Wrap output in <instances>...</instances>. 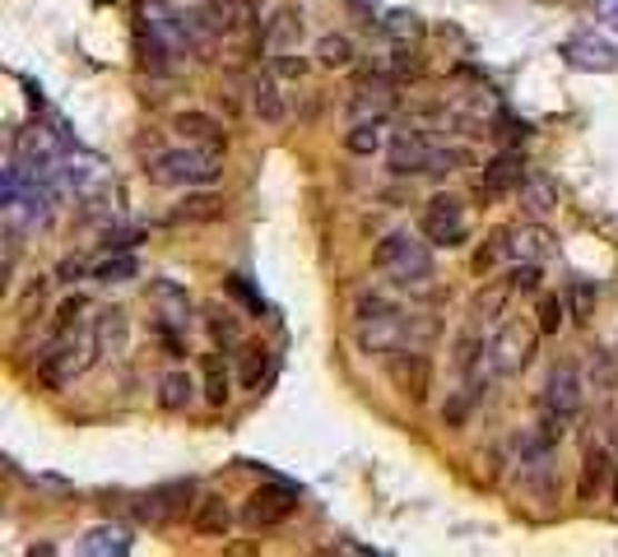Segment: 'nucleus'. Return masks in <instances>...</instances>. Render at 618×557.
I'll use <instances>...</instances> for the list:
<instances>
[{
  "label": "nucleus",
  "instance_id": "nucleus-40",
  "mask_svg": "<svg viewBox=\"0 0 618 557\" xmlns=\"http://www.w3.org/2000/svg\"><path fill=\"white\" fill-rule=\"evenodd\" d=\"M84 311V302L80 298H70V302H61V311H57V335H70V326H74V316Z\"/></svg>",
  "mask_w": 618,
  "mask_h": 557
},
{
  "label": "nucleus",
  "instance_id": "nucleus-16",
  "mask_svg": "<svg viewBox=\"0 0 618 557\" xmlns=\"http://www.w3.org/2000/svg\"><path fill=\"white\" fill-rule=\"evenodd\" d=\"M131 529L126 525H93L89 535L80 539V553H89V557H126L131 553Z\"/></svg>",
  "mask_w": 618,
  "mask_h": 557
},
{
  "label": "nucleus",
  "instance_id": "nucleus-34",
  "mask_svg": "<svg viewBox=\"0 0 618 557\" xmlns=\"http://www.w3.org/2000/svg\"><path fill=\"white\" fill-rule=\"evenodd\" d=\"M210 339L219 344V349H233V344H242L233 311H210Z\"/></svg>",
  "mask_w": 618,
  "mask_h": 557
},
{
  "label": "nucleus",
  "instance_id": "nucleus-18",
  "mask_svg": "<svg viewBox=\"0 0 618 557\" xmlns=\"http://www.w3.org/2000/svg\"><path fill=\"white\" fill-rule=\"evenodd\" d=\"M511 302V284H494V288H484V294H475L470 302V326H502V311Z\"/></svg>",
  "mask_w": 618,
  "mask_h": 557
},
{
  "label": "nucleus",
  "instance_id": "nucleus-25",
  "mask_svg": "<svg viewBox=\"0 0 618 557\" xmlns=\"http://www.w3.org/2000/svg\"><path fill=\"white\" fill-rule=\"evenodd\" d=\"M205 400H210L215 409L219 405H228V395H233V390H228V386H233V381H228V367H223V358L219 354H205Z\"/></svg>",
  "mask_w": 618,
  "mask_h": 557
},
{
  "label": "nucleus",
  "instance_id": "nucleus-17",
  "mask_svg": "<svg viewBox=\"0 0 618 557\" xmlns=\"http://www.w3.org/2000/svg\"><path fill=\"white\" fill-rule=\"evenodd\" d=\"M210 33H251V0H215L205 14Z\"/></svg>",
  "mask_w": 618,
  "mask_h": 557
},
{
  "label": "nucleus",
  "instance_id": "nucleus-24",
  "mask_svg": "<svg viewBox=\"0 0 618 557\" xmlns=\"http://www.w3.org/2000/svg\"><path fill=\"white\" fill-rule=\"evenodd\" d=\"M191 395H196V381L187 377V371H168L163 386H159V405H163L168 414H182V409L191 405Z\"/></svg>",
  "mask_w": 618,
  "mask_h": 557
},
{
  "label": "nucleus",
  "instance_id": "nucleus-15",
  "mask_svg": "<svg viewBox=\"0 0 618 557\" xmlns=\"http://www.w3.org/2000/svg\"><path fill=\"white\" fill-rule=\"evenodd\" d=\"M191 529L205 539H223L228 529H233V511H228L223 497H200L191 501Z\"/></svg>",
  "mask_w": 618,
  "mask_h": 557
},
{
  "label": "nucleus",
  "instance_id": "nucleus-13",
  "mask_svg": "<svg viewBox=\"0 0 618 557\" xmlns=\"http://www.w3.org/2000/svg\"><path fill=\"white\" fill-rule=\"evenodd\" d=\"M187 501H191V484H163V488H153V493L140 501V520L168 525V520H177V516H187Z\"/></svg>",
  "mask_w": 618,
  "mask_h": 557
},
{
  "label": "nucleus",
  "instance_id": "nucleus-3",
  "mask_svg": "<svg viewBox=\"0 0 618 557\" xmlns=\"http://www.w3.org/2000/svg\"><path fill=\"white\" fill-rule=\"evenodd\" d=\"M386 377H391V386L409 405H423L428 390H432V362H428V354L419 349V344H405V349L386 354Z\"/></svg>",
  "mask_w": 618,
  "mask_h": 557
},
{
  "label": "nucleus",
  "instance_id": "nucleus-46",
  "mask_svg": "<svg viewBox=\"0 0 618 557\" xmlns=\"http://www.w3.org/2000/svg\"><path fill=\"white\" fill-rule=\"evenodd\" d=\"M614 501H618V465H614Z\"/></svg>",
  "mask_w": 618,
  "mask_h": 557
},
{
  "label": "nucleus",
  "instance_id": "nucleus-39",
  "mask_svg": "<svg viewBox=\"0 0 618 557\" xmlns=\"http://www.w3.org/2000/svg\"><path fill=\"white\" fill-rule=\"evenodd\" d=\"M140 228H117V232H108V237H102V247H108V251H131L136 242H140Z\"/></svg>",
  "mask_w": 618,
  "mask_h": 557
},
{
  "label": "nucleus",
  "instance_id": "nucleus-28",
  "mask_svg": "<svg viewBox=\"0 0 618 557\" xmlns=\"http://www.w3.org/2000/svg\"><path fill=\"white\" fill-rule=\"evenodd\" d=\"M345 149L358 153V158H368L381 149V121H353V130L345 136Z\"/></svg>",
  "mask_w": 618,
  "mask_h": 557
},
{
  "label": "nucleus",
  "instance_id": "nucleus-6",
  "mask_svg": "<svg viewBox=\"0 0 618 557\" xmlns=\"http://www.w3.org/2000/svg\"><path fill=\"white\" fill-rule=\"evenodd\" d=\"M89 354H98V339H61L51 354H42V362H38V381L47 386V390H61L66 381H74L80 371L89 367Z\"/></svg>",
  "mask_w": 618,
  "mask_h": 557
},
{
  "label": "nucleus",
  "instance_id": "nucleus-2",
  "mask_svg": "<svg viewBox=\"0 0 618 557\" xmlns=\"http://www.w3.org/2000/svg\"><path fill=\"white\" fill-rule=\"evenodd\" d=\"M149 177L159 186H210L219 177V153L215 149H200V145H187V149H168L149 163Z\"/></svg>",
  "mask_w": 618,
  "mask_h": 557
},
{
  "label": "nucleus",
  "instance_id": "nucleus-9",
  "mask_svg": "<svg viewBox=\"0 0 618 557\" xmlns=\"http://www.w3.org/2000/svg\"><path fill=\"white\" fill-rule=\"evenodd\" d=\"M586 405V386H581V371L572 362H562L549 371V386H545V409L558 414L562 422H572Z\"/></svg>",
  "mask_w": 618,
  "mask_h": 557
},
{
  "label": "nucleus",
  "instance_id": "nucleus-4",
  "mask_svg": "<svg viewBox=\"0 0 618 557\" xmlns=\"http://www.w3.org/2000/svg\"><path fill=\"white\" fill-rule=\"evenodd\" d=\"M419 232L428 237L432 247H460L470 237V223H466V205L456 196H432L423 205V219H419Z\"/></svg>",
  "mask_w": 618,
  "mask_h": 557
},
{
  "label": "nucleus",
  "instance_id": "nucleus-38",
  "mask_svg": "<svg viewBox=\"0 0 618 557\" xmlns=\"http://www.w3.org/2000/svg\"><path fill=\"white\" fill-rule=\"evenodd\" d=\"M558 330H562V302L539 298V335H558Z\"/></svg>",
  "mask_w": 618,
  "mask_h": 557
},
{
  "label": "nucleus",
  "instance_id": "nucleus-19",
  "mask_svg": "<svg viewBox=\"0 0 618 557\" xmlns=\"http://www.w3.org/2000/svg\"><path fill=\"white\" fill-rule=\"evenodd\" d=\"M609 450L605 446H590L586 450V460H581V484H577V497L581 501H590V497H596L600 488H605V479H609Z\"/></svg>",
  "mask_w": 618,
  "mask_h": 557
},
{
  "label": "nucleus",
  "instance_id": "nucleus-37",
  "mask_svg": "<svg viewBox=\"0 0 618 557\" xmlns=\"http://www.w3.org/2000/svg\"><path fill=\"white\" fill-rule=\"evenodd\" d=\"M507 284H511V294H535V288H539V265L535 260L517 265V270L507 275Z\"/></svg>",
  "mask_w": 618,
  "mask_h": 557
},
{
  "label": "nucleus",
  "instance_id": "nucleus-23",
  "mask_svg": "<svg viewBox=\"0 0 618 557\" xmlns=\"http://www.w3.org/2000/svg\"><path fill=\"white\" fill-rule=\"evenodd\" d=\"M149 294H153V302L163 307V321H177V326H187V316H191V302H187V294H182V288H177L172 279H159V284L149 288Z\"/></svg>",
  "mask_w": 618,
  "mask_h": 557
},
{
  "label": "nucleus",
  "instance_id": "nucleus-20",
  "mask_svg": "<svg viewBox=\"0 0 618 557\" xmlns=\"http://www.w3.org/2000/svg\"><path fill=\"white\" fill-rule=\"evenodd\" d=\"M511 256L545 265V260L554 256V232H549V228H539V223L521 228V232H517V242H511Z\"/></svg>",
  "mask_w": 618,
  "mask_h": 557
},
{
  "label": "nucleus",
  "instance_id": "nucleus-33",
  "mask_svg": "<svg viewBox=\"0 0 618 557\" xmlns=\"http://www.w3.org/2000/svg\"><path fill=\"white\" fill-rule=\"evenodd\" d=\"M381 29L391 33V38H400V42H409V38H419V33H423V19H419L415 10H391Z\"/></svg>",
  "mask_w": 618,
  "mask_h": 557
},
{
  "label": "nucleus",
  "instance_id": "nucleus-11",
  "mask_svg": "<svg viewBox=\"0 0 618 557\" xmlns=\"http://www.w3.org/2000/svg\"><path fill=\"white\" fill-rule=\"evenodd\" d=\"M391 172L396 177H415V172H428L432 163V145L423 130H396V140H391Z\"/></svg>",
  "mask_w": 618,
  "mask_h": 557
},
{
  "label": "nucleus",
  "instance_id": "nucleus-1",
  "mask_svg": "<svg viewBox=\"0 0 618 557\" xmlns=\"http://www.w3.org/2000/svg\"><path fill=\"white\" fill-rule=\"evenodd\" d=\"M377 270L381 275H391L396 284L405 288H423L432 279V251H428V237L419 242V237H409V232H391V237H381L377 242Z\"/></svg>",
  "mask_w": 618,
  "mask_h": 557
},
{
  "label": "nucleus",
  "instance_id": "nucleus-8",
  "mask_svg": "<svg viewBox=\"0 0 618 557\" xmlns=\"http://www.w3.org/2000/svg\"><path fill=\"white\" fill-rule=\"evenodd\" d=\"M526 181H530L526 158L507 149V153H498V158H488V163H484V172H479V196L484 200H502L511 191H521Z\"/></svg>",
  "mask_w": 618,
  "mask_h": 557
},
{
  "label": "nucleus",
  "instance_id": "nucleus-43",
  "mask_svg": "<svg viewBox=\"0 0 618 557\" xmlns=\"http://www.w3.org/2000/svg\"><path fill=\"white\" fill-rule=\"evenodd\" d=\"M586 311H590V288L577 284V316H586Z\"/></svg>",
  "mask_w": 618,
  "mask_h": 557
},
{
  "label": "nucleus",
  "instance_id": "nucleus-45",
  "mask_svg": "<svg viewBox=\"0 0 618 557\" xmlns=\"http://www.w3.org/2000/svg\"><path fill=\"white\" fill-rule=\"evenodd\" d=\"M605 10L614 14V23H618V0H605Z\"/></svg>",
  "mask_w": 618,
  "mask_h": 557
},
{
  "label": "nucleus",
  "instance_id": "nucleus-42",
  "mask_svg": "<svg viewBox=\"0 0 618 557\" xmlns=\"http://www.w3.org/2000/svg\"><path fill=\"white\" fill-rule=\"evenodd\" d=\"M228 294H233V298H242V302H247L251 311H261V298H256V294H251V288L242 284V279H228Z\"/></svg>",
  "mask_w": 618,
  "mask_h": 557
},
{
  "label": "nucleus",
  "instance_id": "nucleus-36",
  "mask_svg": "<svg viewBox=\"0 0 618 557\" xmlns=\"http://www.w3.org/2000/svg\"><path fill=\"white\" fill-rule=\"evenodd\" d=\"M270 38H275V42H298V38H302V19H298L293 10L275 14V23H270Z\"/></svg>",
  "mask_w": 618,
  "mask_h": 557
},
{
  "label": "nucleus",
  "instance_id": "nucleus-32",
  "mask_svg": "<svg viewBox=\"0 0 618 557\" xmlns=\"http://www.w3.org/2000/svg\"><path fill=\"white\" fill-rule=\"evenodd\" d=\"M266 371H270V354L261 344H242V386H261Z\"/></svg>",
  "mask_w": 618,
  "mask_h": 557
},
{
  "label": "nucleus",
  "instance_id": "nucleus-41",
  "mask_svg": "<svg viewBox=\"0 0 618 557\" xmlns=\"http://www.w3.org/2000/svg\"><path fill=\"white\" fill-rule=\"evenodd\" d=\"M275 70H279V74H289V79H302V74H307V61H302V57H279Z\"/></svg>",
  "mask_w": 618,
  "mask_h": 557
},
{
  "label": "nucleus",
  "instance_id": "nucleus-14",
  "mask_svg": "<svg viewBox=\"0 0 618 557\" xmlns=\"http://www.w3.org/2000/svg\"><path fill=\"white\" fill-rule=\"evenodd\" d=\"M172 130L182 136L187 145H200V149H215V153H223V145H228V136H223V126L215 121V117H205V112H182L172 121Z\"/></svg>",
  "mask_w": 618,
  "mask_h": 557
},
{
  "label": "nucleus",
  "instance_id": "nucleus-30",
  "mask_svg": "<svg viewBox=\"0 0 618 557\" xmlns=\"http://www.w3.org/2000/svg\"><path fill=\"white\" fill-rule=\"evenodd\" d=\"M521 205H526V215H530V219H545L549 209L558 205V196H554V186H549V181H526V186H521Z\"/></svg>",
  "mask_w": 618,
  "mask_h": 557
},
{
  "label": "nucleus",
  "instance_id": "nucleus-31",
  "mask_svg": "<svg viewBox=\"0 0 618 557\" xmlns=\"http://www.w3.org/2000/svg\"><path fill=\"white\" fill-rule=\"evenodd\" d=\"M140 275V265H136V256H108L93 270V279L98 284H126V279H136Z\"/></svg>",
  "mask_w": 618,
  "mask_h": 557
},
{
  "label": "nucleus",
  "instance_id": "nucleus-5",
  "mask_svg": "<svg viewBox=\"0 0 618 557\" xmlns=\"http://www.w3.org/2000/svg\"><path fill=\"white\" fill-rule=\"evenodd\" d=\"M530 358H535V330L526 321H502L488 339V367L498 377H517Z\"/></svg>",
  "mask_w": 618,
  "mask_h": 557
},
{
  "label": "nucleus",
  "instance_id": "nucleus-26",
  "mask_svg": "<svg viewBox=\"0 0 618 557\" xmlns=\"http://www.w3.org/2000/svg\"><path fill=\"white\" fill-rule=\"evenodd\" d=\"M223 215V200L219 196H187L182 209H177V223H205V219H219Z\"/></svg>",
  "mask_w": 618,
  "mask_h": 557
},
{
  "label": "nucleus",
  "instance_id": "nucleus-10",
  "mask_svg": "<svg viewBox=\"0 0 618 557\" xmlns=\"http://www.w3.org/2000/svg\"><path fill=\"white\" fill-rule=\"evenodd\" d=\"M396 102H400L396 79L372 74V79H363V84H358V93L349 98V117H353V121H381V117L396 112Z\"/></svg>",
  "mask_w": 618,
  "mask_h": 557
},
{
  "label": "nucleus",
  "instance_id": "nucleus-12",
  "mask_svg": "<svg viewBox=\"0 0 618 557\" xmlns=\"http://www.w3.org/2000/svg\"><path fill=\"white\" fill-rule=\"evenodd\" d=\"M562 57H568L577 70H600V74L618 70V51H614V42H605V38H596V33H577V38H568V42H562Z\"/></svg>",
  "mask_w": 618,
  "mask_h": 557
},
{
  "label": "nucleus",
  "instance_id": "nucleus-22",
  "mask_svg": "<svg viewBox=\"0 0 618 557\" xmlns=\"http://www.w3.org/2000/svg\"><path fill=\"white\" fill-rule=\"evenodd\" d=\"M251 108H256V117H261L266 126H279L289 112H285V98H279V89H275V79H256L251 84Z\"/></svg>",
  "mask_w": 618,
  "mask_h": 557
},
{
  "label": "nucleus",
  "instance_id": "nucleus-29",
  "mask_svg": "<svg viewBox=\"0 0 618 557\" xmlns=\"http://www.w3.org/2000/svg\"><path fill=\"white\" fill-rule=\"evenodd\" d=\"M511 237H517L511 228H494V232H488V247L475 256V270H479V275H488L502 256H511Z\"/></svg>",
  "mask_w": 618,
  "mask_h": 557
},
{
  "label": "nucleus",
  "instance_id": "nucleus-44",
  "mask_svg": "<svg viewBox=\"0 0 618 557\" xmlns=\"http://www.w3.org/2000/svg\"><path fill=\"white\" fill-rule=\"evenodd\" d=\"M80 270H84L80 260H66V265H61V275H66V279H80Z\"/></svg>",
  "mask_w": 618,
  "mask_h": 557
},
{
  "label": "nucleus",
  "instance_id": "nucleus-21",
  "mask_svg": "<svg viewBox=\"0 0 618 557\" xmlns=\"http://www.w3.org/2000/svg\"><path fill=\"white\" fill-rule=\"evenodd\" d=\"M93 339H98V354H121L126 349V311L121 307L102 311L93 326Z\"/></svg>",
  "mask_w": 618,
  "mask_h": 557
},
{
  "label": "nucleus",
  "instance_id": "nucleus-35",
  "mask_svg": "<svg viewBox=\"0 0 618 557\" xmlns=\"http://www.w3.org/2000/svg\"><path fill=\"white\" fill-rule=\"evenodd\" d=\"M470 163V153L466 149H432V163H428V177H442V172H456V168H466Z\"/></svg>",
  "mask_w": 618,
  "mask_h": 557
},
{
  "label": "nucleus",
  "instance_id": "nucleus-7",
  "mask_svg": "<svg viewBox=\"0 0 618 557\" xmlns=\"http://www.w3.org/2000/svg\"><path fill=\"white\" fill-rule=\"evenodd\" d=\"M293 511H298V488H289V484L256 488V493L242 501V520H247L251 529H275V525H285Z\"/></svg>",
  "mask_w": 618,
  "mask_h": 557
},
{
  "label": "nucleus",
  "instance_id": "nucleus-27",
  "mask_svg": "<svg viewBox=\"0 0 618 557\" xmlns=\"http://www.w3.org/2000/svg\"><path fill=\"white\" fill-rule=\"evenodd\" d=\"M317 61L330 66V70H345V66L353 61V42H349L345 33H326V38L317 42Z\"/></svg>",
  "mask_w": 618,
  "mask_h": 557
}]
</instances>
